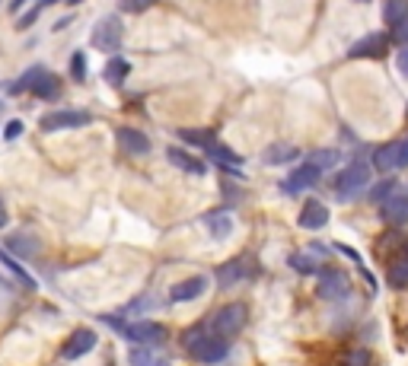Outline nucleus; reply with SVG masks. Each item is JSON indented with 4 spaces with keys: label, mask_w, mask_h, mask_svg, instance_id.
Listing matches in <instances>:
<instances>
[{
    "label": "nucleus",
    "mask_w": 408,
    "mask_h": 366,
    "mask_svg": "<svg viewBox=\"0 0 408 366\" xmlns=\"http://www.w3.org/2000/svg\"><path fill=\"white\" fill-rule=\"evenodd\" d=\"M405 166H408V137L399 140V169H405Z\"/></svg>",
    "instance_id": "ea45409f"
},
{
    "label": "nucleus",
    "mask_w": 408,
    "mask_h": 366,
    "mask_svg": "<svg viewBox=\"0 0 408 366\" xmlns=\"http://www.w3.org/2000/svg\"><path fill=\"white\" fill-rule=\"evenodd\" d=\"M96 332L93 328H77L74 334H70L67 341H64V347H61V357L64 360H80V357H86V353L96 347Z\"/></svg>",
    "instance_id": "0eeeda50"
},
{
    "label": "nucleus",
    "mask_w": 408,
    "mask_h": 366,
    "mask_svg": "<svg viewBox=\"0 0 408 366\" xmlns=\"http://www.w3.org/2000/svg\"><path fill=\"white\" fill-rule=\"evenodd\" d=\"M0 264H4V268H7L10 274H13L16 280L22 283V287H26V290H35V280H32V277L26 274V268H22L20 262H13V258H10V255H7V252H4V249H0Z\"/></svg>",
    "instance_id": "393cba45"
},
{
    "label": "nucleus",
    "mask_w": 408,
    "mask_h": 366,
    "mask_svg": "<svg viewBox=\"0 0 408 366\" xmlns=\"http://www.w3.org/2000/svg\"><path fill=\"white\" fill-rule=\"evenodd\" d=\"M55 4H61V0H39L35 7H39V10H45V7H55Z\"/></svg>",
    "instance_id": "c03bdc74"
},
{
    "label": "nucleus",
    "mask_w": 408,
    "mask_h": 366,
    "mask_svg": "<svg viewBox=\"0 0 408 366\" xmlns=\"http://www.w3.org/2000/svg\"><path fill=\"white\" fill-rule=\"evenodd\" d=\"M22 7H26V0H10V4H7V10H10V13H13V16L20 13Z\"/></svg>",
    "instance_id": "79ce46f5"
},
{
    "label": "nucleus",
    "mask_w": 408,
    "mask_h": 366,
    "mask_svg": "<svg viewBox=\"0 0 408 366\" xmlns=\"http://www.w3.org/2000/svg\"><path fill=\"white\" fill-rule=\"evenodd\" d=\"M374 169H380V172L399 169V140H395V144H383L380 150L374 153Z\"/></svg>",
    "instance_id": "6ab92c4d"
},
{
    "label": "nucleus",
    "mask_w": 408,
    "mask_h": 366,
    "mask_svg": "<svg viewBox=\"0 0 408 366\" xmlns=\"http://www.w3.org/2000/svg\"><path fill=\"white\" fill-rule=\"evenodd\" d=\"M367 185H370V166H367V163H360V159H357V163H351L348 169H341L338 179H335V191H338L341 201L357 198Z\"/></svg>",
    "instance_id": "7ed1b4c3"
},
{
    "label": "nucleus",
    "mask_w": 408,
    "mask_h": 366,
    "mask_svg": "<svg viewBox=\"0 0 408 366\" xmlns=\"http://www.w3.org/2000/svg\"><path fill=\"white\" fill-rule=\"evenodd\" d=\"M39 16H42V10H39V7H29L26 13L16 20V29H22V32H26L29 26H35V20H39Z\"/></svg>",
    "instance_id": "f704fd0d"
},
{
    "label": "nucleus",
    "mask_w": 408,
    "mask_h": 366,
    "mask_svg": "<svg viewBox=\"0 0 408 366\" xmlns=\"http://www.w3.org/2000/svg\"><path fill=\"white\" fill-rule=\"evenodd\" d=\"M246 268H252V262L246 255H239V258H233V262L221 264V268H217V283H221V290H230V287H233V283H239L242 277H249L252 271H246Z\"/></svg>",
    "instance_id": "9d476101"
},
{
    "label": "nucleus",
    "mask_w": 408,
    "mask_h": 366,
    "mask_svg": "<svg viewBox=\"0 0 408 366\" xmlns=\"http://www.w3.org/2000/svg\"><path fill=\"white\" fill-rule=\"evenodd\" d=\"M380 217L389 226H405L408 223V198L405 194H389L380 204Z\"/></svg>",
    "instance_id": "9b49d317"
},
{
    "label": "nucleus",
    "mask_w": 408,
    "mask_h": 366,
    "mask_svg": "<svg viewBox=\"0 0 408 366\" xmlns=\"http://www.w3.org/2000/svg\"><path fill=\"white\" fill-rule=\"evenodd\" d=\"M204 334H211V332H208V328H204V325H195V328H188V332H185V334H182V344H185V347H188V351H192V347H195V344H198V341H201V338H204Z\"/></svg>",
    "instance_id": "72a5a7b5"
},
{
    "label": "nucleus",
    "mask_w": 408,
    "mask_h": 366,
    "mask_svg": "<svg viewBox=\"0 0 408 366\" xmlns=\"http://www.w3.org/2000/svg\"><path fill=\"white\" fill-rule=\"evenodd\" d=\"M32 76H35V64L26 70V74L20 76V80H13V83H10V96H20V93H29V83H32Z\"/></svg>",
    "instance_id": "2f4dec72"
},
{
    "label": "nucleus",
    "mask_w": 408,
    "mask_h": 366,
    "mask_svg": "<svg viewBox=\"0 0 408 366\" xmlns=\"http://www.w3.org/2000/svg\"><path fill=\"white\" fill-rule=\"evenodd\" d=\"M306 163H310V166L322 175L325 169L338 166V150H316V153H310V156H306Z\"/></svg>",
    "instance_id": "b1692460"
},
{
    "label": "nucleus",
    "mask_w": 408,
    "mask_h": 366,
    "mask_svg": "<svg viewBox=\"0 0 408 366\" xmlns=\"http://www.w3.org/2000/svg\"><path fill=\"white\" fill-rule=\"evenodd\" d=\"M341 366H370V353L364 347H354V351H348L341 357Z\"/></svg>",
    "instance_id": "7c9ffc66"
},
{
    "label": "nucleus",
    "mask_w": 408,
    "mask_h": 366,
    "mask_svg": "<svg viewBox=\"0 0 408 366\" xmlns=\"http://www.w3.org/2000/svg\"><path fill=\"white\" fill-rule=\"evenodd\" d=\"M405 262H408V245H405Z\"/></svg>",
    "instance_id": "49530a36"
},
{
    "label": "nucleus",
    "mask_w": 408,
    "mask_h": 366,
    "mask_svg": "<svg viewBox=\"0 0 408 366\" xmlns=\"http://www.w3.org/2000/svg\"><path fill=\"white\" fill-rule=\"evenodd\" d=\"M208 153L217 159V163H223V166H227V169H230V166H242V156H239V153L227 150V147H221V144H214ZM230 172H233V169H230ZM236 175H239V172H236Z\"/></svg>",
    "instance_id": "cd10ccee"
},
{
    "label": "nucleus",
    "mask_w": 408,
    "mask_h": 366,
    "mask_svg": "<svg viewBox=\"0 0 408 366\" xmlns=\"http://www.w3.org/2000/svg\"><path fill=\"white\" fill-rule=\"evenodd\" d=\"M0 226H7V204H4V198H0Z\"/></svg>",
    "instance_id": "37998d69"
},
{
    "label": "nucleus",
    "mask_w": 408,
    "mask_h": 366,
    "mask_svg": "<svg viewBox=\"0 0 408 366\" xmlns=\"http://www.w3.org/2000/svg\"><path fill=\"white\" fill-rule=\"evenodd\" d=\"M67 4H74V7H77V4H84V0H67Z\"/></svg>",
    "instance_id": "a18cd8bd"
},
{
    "label": "nucleus",
    "mask_w": 408,
    "mask_h": 366,
    "mask_svg": "<svg viewBox=\"0 0 408 366\" xmlns=\"http://www.w3.org/2000/svg\"><path fill=\"white\" fill-rule=\"evenodd\" d=\"M22 134V121H7V125H4V137L7 140H16Z\"/></svg>",
    "instance_id": "58836bf2"
},
{
    "label": "nucleus",
    "mask_w": 408,
    "mask_h": 366,
    "mask_svg": "<svg viewBox=\"0 0 408 366\" xmlns=\"http://www.w3.org/2000/svg\"><path fill=\"white\" fill-rule=\"evenodd\" d=\"M246 322H249V309L242 303H227V306H221V309L214 312V318H211V334L214 338H233V334H239L242 328H246Z\"/></svg>",
    "instance_id": "f03ea898"
},
{
    "label": "nucleus",
    "mask_w": 408,
    "mask_h": 366,
    "mask_svg": "<svg viewBox=\"0 0 408 366\" xmlns=\"http://www.w3.org/2000/svg\"><path fill=\"white\" fill-rule=\"evenodd\" d=\"M29 93H32L35 99L55 102V99L61 96V76L51 74L45 64H35V76H32V83H29Z\"/></svg>",
    "instance_id": "423d86ee"
},
{
    "label": "nucleus",
    "mask_w": 408,
    "mask_h": 366,
    "mask_svg": "<svg viewBox=\"0 0 408 366\" xmlns=\"http://www.w3.org/2000/svg\"><path fill=\"white\" fill-rule=\"evenodd\" d=\"M121 35H125V22H121V16H103V20L93 26V35H90V42L93 48L99 51H118V45H121Z\"/></svg>",
    "instance_id": "20e7f679"
},
{
    "label": "nucleus",
    "mask_w": 408,
    "mask_h": 366,
    "mask_svg": "<svg viewBox=\"0 0 408 366\" xmlns=\"http://www.w3.org/2000/svg\"><path fill=\"white\" fill-rule=\"evenodd\" d=\"M393 42H402L408 48V20H402L399 26H393Z\"/></svg>",
    "instance_id": "4c0bfd02"
},
{
    "label": "nucleus",
    "mask_w": 408,
    "mask_h": 366,
    "mask_svg": "<svg viewBox=\"0 0 408 366\" xmlns=\"http://www.w3.org/2000/svg\"><path fill=\"white\" fill-rule=\"evenodd\" d=\"M383 20L389 26H399L402 20H408V0H383Z\"/></svg>",
    "instance_id": "5701e85b"
},
{
    "label": "nucleus",
    "mask_w": 408,
    "mask_h": 366,
    "mask_svg": "<svg viewBox=\"0 0 408 366\" xmlns=\"http://www.w3.org/2000/svg\"><path fill=\"white\" fill-rule=\"evenodd\" d=\"M128 74H131V64H128L125 57H118V55L109 57V64L103 67V80L109 86H121L128 80Z\"/></svg>",
    "instance_id": "a211bd4d"
},
{
    "label": "nucleus",
    "mask_w": 408,
    "mask_h": 366,
    "mask_svg": "<svg viewBox=\"0 0 408 366\" xmlns=\"http://www.w3.org/2000/svg\"><path fill=\"white\" fill-rule=\"evenodd\" d=\"M291 268H297L300 274H316L312 262H310V258H303V255H291Z\"/></svg>",
    "instance_id": "e433bc0d"
},
{
    "label": "nucleus",
    "mask_w": 408,
    "mask_h": 366,
    "mask_svg": "<svg viewBox=\"0 0 408 366\" xmlns=\"http://www.w3.org/2000/svg\"><path fill=\"white\" fill-rule=\"evenodd\" d=\"M103 322L109 325V328H115L121 338L134 341V344H140V347H157V344L166 341V328L157 325V322H131V325H125L121 318H115V316H103Z\"/></svg>",
    "instance_id": "f257e3e1"
},
{
    "label": "nucleus",
    "mask_w": 408,
    "mask_h": 366,
    "mask_svg": "<svg viewBox=\"0 0 408 366\" xmlns=\"http://www.w3.org/2000/svg\"><path fill=\"white\" fill-rule=\"evenodd\" d=\"M297 147L291 144H271L268 150H265V163H271V166H281V163H291V159H297Z\"/></svg>",
    "instance_id": "4be33fe9"
},
{
    "label": "nucleus",
    "mask_w": 408,
    "mask_h": 366,
    "mask_svg": "<svg viewBox=\"0 0 408 366\" xmlns=\"http://www.w3.org/2000/svg\"><path fill=\"white\" fill-rule=\"evenodd\" d=\"M128 360H131V366H166L153 353V347H138V351L128 353Z\"/></svg>",
    "instance_id": "bb28decb"
},
{
    "label": "nucleus",
    "mask_w": 408,
    "mask_h": 366,
    "mask_svg": "<svg viewBox=\"0 0 408 366\" xmlns=\"http://www.w3.org/2000/svg\"><path fill=\"white\" fill-rule=\"evenodd\" d=\"M300 226L303 229H322L325 223H329V208H325L322 201H306L303 204V210H300Z\"/></svg>",
    "instance_id": "dca6fc26"
},
{
    "label": "nucleus",
    "mask_w": 408,
    "mask_h": 366,
    "mask_svg": "<svg viewBox=\"0 0 408 366\" xmlns=\"http://www.w3.org/2000/svg\"><path fill=\"white\" fill-rule=\"evenodd\" d=\"M395 64H399L402 76H408V48H402V51H399V57H395Z\"/></svg>",
    "instance_id": "a19ab883"
},
{
    "label": "nucleus",
    "mask_w": 408,
    "mask_h": 366,
    "mask_svg": "<svg viewBox=\"0 0 408 366\" xmlns=\"http://www.w3.org/2000/svg\"><path fill=\"white\" fill-rule=\"evenodd\" d=\"M70 76H74L77 83L86 80V55L84 51H74V55H70Z\"/></svg>",
    "instance_id": "c756f323"
},
{
    "label": "nucleus",
    "mask_w": 408,
    "mask_h": 366,
    "mask_svg": "<svg viewBox=\"0 0 408 366\" xmlns=\"http://www.w3.org/2000/svg\"><path fill=\"white\" fill-rule=\"evenodd\" d=\"M227 351H230V347H227V341H223V338L204 334V338H201L188 353H192V357L198 360V363H221V360L227 357Z\"/></svg>",
    "instance_id": "6e6552de"
},
{
    "label": "nucleus",
    "mask_w": 408,
    "mask_h": 366,
    "mask_svg": "<svg viewBox=\"0 0 408 366\" xmlns=\"http://www.w3.org/2000/svg\"><path fill=\"white\" fill-rule=\"evenodd\" d=\"M204 290H208V277L204 274H195V277H185V280H179L169 290V299L173 303H192V299L204 297Z\"/></svg>",
    "instance_id": "1a4fd4ad"
},
{
    "label": "nucleus",
    "mask_w": 408,
    "mask_h": 366,
    "mask_svg": "<svg viewBox=\"0 0 408 366\" xmlns=\"http://www.w3.org/2000/svg\"><path fill=\"white\" fill-rule=\"evenodd\" d=\"M0 4H4V0H0Z\"/></svg>",
    "instance_id": "8fccbe9b"
},
{
    "label": "nucleus",
    "mask_w": 408,
    "mask_h": 366,
    "mask_svg": "<svg viewBox=\"0 0 408 366\" xmlns=\"http://www.w3.org/2000/svg\"><path fill=\"white\" fill-rule=\"evenodd\" d=\"M360 4H367V0H360Z\"/></svg>",
    "instance_id": "de8ad7c7"
},
{
    "label": "nucleus",
    "mask_w": 408,
    "mask_h": 366,
    "mask_svg": "<svg viewBox=\"0 0 408 366\" xmlns=\"http://www.w3.org/2000/svg\"><path fill=\"white\" fill-rule=\"evenodd\" d=\"M389 194H393V182H380V185H374V191H370V201H374V204H383Z\"/></svg>",
    "instance_id": "c9c22d12"
},
{
    "label": "nucleus",
    "mask_w": 408,
    "mask_h": 366,
    "mask_svg": "<svg viewBox=\"0 0 408 366\" xmlns=\"http://www.w3.org/2000/svg\"><path fill=\"white\" fill-rule=\"evenodd\" d=\"M115 140L121 144V150L134 153V156H144V153H150V140H147V134H140L138 128H118Z\"/></svg>",
    "instance_id": "2eb2a0df"
},
{
    "label": "nucleus",
    "mask_w": 408,
    "mask_h": 366,
    "mask_svg": "<svg viewBox=\"0 0 408 366\" xmlns=\"http://www.w3.org/2000/svg\"><path fill=\"white\" fill-rule=\"evenodd\" d=\"M386 48H389V35L374 32V35H367V39H360L357 45H351L348 57H383Z\"/></svg>",
    "instance_id": "ddd939ff"
},
{
    "label": "nucleus",
    "mask_w": 408,
    "mask_h": 366,
    "mask_svg": "<svg viewBox=\"0 0 408 366\" xmlns=\"http://www.w3.org/2000/svg\"><path fill=\"white\" fill-rule=\"evenodd\" d=\"M166 159H169V163H173V166L185 169V172H192V175H204V172H208V169H204V163H201V159H195L192 153L179 150V147H169V150H166Z\"/></svg>",
    "instance_id": "f3484780"
},
{
    "label": "nucleus",
    "mask_w": 408,
    "mask_h": 366,
    "mask_svg": "<svg viewBox=\"0 0 408 366\" xmlns=\"http://www.w3.org/2000/svg\"><path fill=\"white\" fill-rule=\"evenodd\" d=\"M386 280L393 283V287H408V262L402 258V262H393L386 271Z\"/></svg>",
    "instance_id": "c85d7f7f"
},
{
    "label": "nucleus",
    "mask_w": 408,
    "mask_h": 366,
    "mask_svg": "<svg viewBox=\"0 0 408 366\" xmlns=\"http://www.w3.org/2000/svg\"><path fill=\"white\" fill-rule=\"evenodd\" d=\"M153 4H157V0H121L118 7H121V13H144Z\"/></svg>",
    "instance_id": "473e14b6"
},
{
    "label": "nucleus",
    "mask_w": 408,
    "mask_h": 366,
    "mask_svg": "<svg viewBox=\"0 0 408 366\" xmlns=\"http://www.w3.org/2000/svg\"><path fill=\"white\" fill-rule=\"evenodd\" d=\"M204 223H208V229H211L214 239H227L230 229H233V217H230V210H211V214L204 217Z\"/></svg>",
    "instance_id": "aec40b11"
},
{
    "label": "nucleus",
    "mask_w": 408,
    "mask_h": 366,
    "mask_svg": "<svg viewBox=\"0 0 408 366\" xmlns=\"http://www.w3.org/2000/svg\"><path fill=\"white\" fill-rule=\"evenodd\" d=\"M179 140L195 144V147H204V150H211V147L217 144L214 131H204V128H179Z\"/></svg>",
    "instance_id": "412c9836"
},
{
    "label": "nucleus",
    "mask_w": 408,
    "mask_h": 366,
    "mask_svg": "<svg viewBox=\"0 0 408 366\" xmlns=\"http://www.w3.org/2000/svg\"><path fill=\"white\" fill-rule=\"evenodd\" d=\"M35 245H39V242L29 239V236H22V233H16V236L7 239V249L13 252V255H35V252H39Z\"/></svg>",
    "instance_id": "a878e982"
},
{
    "label": "nucleus",
    "mask_w": 408,
    "mask_h": 366,
    "mask_svg": "<svg viewBox=\"0 0 408 366\" xmlns=\"http://www.w3.org/2000/svg\"><path fill=\"white\" fill-rule=\"evenodd\" d=\"M90 121H93L90 111L61 109V111H48V115H42L39 128H42V131H70V128H86Z\"/></svg>",
    "instance_id": "39448f33"
},
{
    "label": "nucleus",
    "mask_w": 408,
    "mask_h": 366,
    "mask_svg": "<svg viewBox=\"0 0 408 366\" xmlns=\"http://www.w3.org/2000/svg\"><path fill=\"white\" fill-rule=\"evenodd\" d=\"M316 182H319V172L310 166V163H303V166L294 169V172L281 182V191H287V194H300V191H306V188H312Z\"/></svg>",
    "instance_id": "f8f14e48"
},
{
    "label": "nucleus",
    "mask_w": 408,
    "mask_h": 366,
    "mask_svg": "<svg viewBox=\"0 0 408 366\" xmlns=\"http://www.w3.org/2000/svg\"><path fill=\"white\" fill-rule=\"evenodd\" d=\"M319 297L322 299H345L348 297V280L338 271H322L319 274Z\"/></svg>",
    "instance_id": "4468645a"
},
{
    "label": "nucleus",
    "mask_w": 408,
    "mask_h": 366,
    "mask_svg": "<svg viewBox=\"0 0 408 366\" xmlns=\"http://www.w3.org/2000/svg\"><path fill=\"white\" fill-rule=\"evenodd\" d=\"M0 109H4V105H0Z\"/></svg>",
    "instance_id": "09e8293b"
}]
</instances>
